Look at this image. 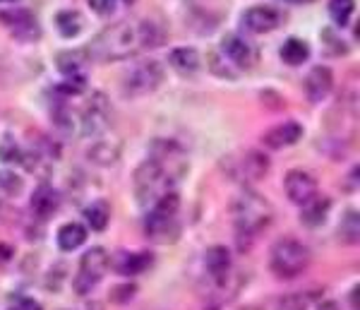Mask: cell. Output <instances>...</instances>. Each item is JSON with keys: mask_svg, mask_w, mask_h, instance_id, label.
<instances>
[{"mask_svg": "<svg viewBox=\"0 0 360 310\" xmlns=\"http://www.w3.org/2000/svg\"><path fill=\"white\" fill-rule=\"evenodd\" d=\"M164 34L154 25L152 20L142 22H118V25L106 27L101 34H96V39L89 44L86 54L98 63L108 61H123L139 54L144 49H154L161 44Z\"/></svg>", "mask_w": 360, "mask_h": 310, "instance_id": "1", "label": "cell"}, {"mask_svg": "<svg viewBox=\"0 0 360 310\" xmlns=\"http://www.w3.org/2000/svg\"><path fill=\"white\" fill-rule=\"evenodd\" d=\"M271 221V204L252 190H243L233 202V224L238 241L245 238V248L255 236Z\"/></svg>", "mask_w": 360, "mask_h": 310, "instance_id": "2", "label": "cell"}, {"mask_svg": "<svg viewBox=\"0 0 360 310\" xmlns=\"http://www.w3.org/2000/svg\"><path fill=\"white\" fill-rule=\"evenodd\" d=\"M178 212H180V195L173 190L164 192L154 204L152 212L147 214L144 231L156 243H168L178 236Z\"/></svg>", "mask_w": 360, "mask_h": 310, "instance_id": "3", "label": "cell"}, {"mask_svg": "<svg viewBox=\"0 0 360 310\" xmlns=\"http://www.w3.org/2000/svg\"><path fill=\"white\" fill-rule=\"evenodd\" d=\"M271 272L281 279H293L303 274L310 265V250L295 238H281L271 248Z\"/></svg>", "mask_w": 360, "mask_h": 310, "instance_id": "4", "label": "cell"}, {"mask_svg": "<svg viewBox=\"0 0 360 310\" xmlns=\"http://www.w3.org/2000/svg\"><path fill=\"white\" fill-rule=\"evenodd\" d=\"M111 125V104H108L106 94L94 92L86 99L82 116H79V128L86 137H101Z\"/></svg>", "mask_w": 360, "mask_h": 310, "instance_id": "5", "label": "cell"}, {"mask_svg": "<svg viewBox=\"0 0 360 310\" xmlns=\"http://www.w3.org/2000/svg\"><path fill=\"white\" fill-rule=\"evenodd\" d=\"M161 82H164V68L156 61H144L125 75L123 92L127 97H144L152 94Z\"/></svg>", "mask_w": 360, "mask_h": 310, "instance_id": "6", "label": "cell"}, {"mask_svg": "<svg viewBox=\"0 0 360 310\" xmlns=\"http://www.w3.org/2000/svg\"><path fill=\"white\" fill-rule=\"evenodd\" d=\"M106 270H108V253L106 250L103 248L86 250V253L82 255V260H79V272H77V277H75V291H77L79 296L89 294V291L103 279Z\"/></svg>", "mask_w": 360, "mask_h": 310, "instance_id": "7", "label": "cell"}, {"mask_svg": "<svg viewBox=\"0 0 360 310\" xmlns=\"http://www.w3.org/2000/svg\"><path fill=\"white\" fill-rule=\"evenodd\" d=\"M266 168H269V159L266 154H259V151H245L238 159L231 163V175L243 183H255V180L264 178Z\"/></svg>", "mask_w": 360, "mask_h": 310, "instance_id": "8", "label": "cell"}, {"mask_svg": "<svg viewBox=\"0 0 360 310\" xmlns=\"http://www.w3.org/2000/svg\"><path fill=\"white\" fill-rule=\"evenodd\" d=\"M0 22L10 27L15 39L20 41H37L41 37V27H39L37 17L29 10H10V13H0Z\"/></svg>", "mask_w": 360, "mask_h": 310, "instance_id": "9", "label": "cell"}, {"mask_svg": "<svg viewBox=\"0 0 360 310\" xmlns=\"http://www.w3.org/2000/svg\"><path fill=\"white\" fill-rule=\"evenodd\" d=\"M283 188H286L288 200L300 204V207L310 202L312 197H317V180L307 171H288L283 178Z\"/></svg>", "mask_w": 360, "mask_h": 310, "instance_id": "10", "label": "cell"}, {"mask_svg": "<svg viewBox=\"0 0 360 310\" xmlns=\"http://www.w3.org/2000/svg\"><path fill=\"white\" fill-rule=\"evenodd\" d=\"M221 54H224V58L236 70L250 68L255 63V49L248 44L245 39L236 37V34H229V37H224V41H221Z\"/></svg>", "mask_w": 360, "mask_h": 310, "instance_id": "11", "label": "cell"}, {"mask_svg": "<svg viewBox=\"0 0 360 310\" xmlns=\"http://www.w3.org/2000/svg\"><path fill=\"white\" fill-rule=\"evenodd\" d=\"M334 89V73L324 66H317L310 70V75L305 78V94L312 104L324 101Z\"/></svg>", "mask_w": 360, "mask_h": 310, "instance_id": "12", "label": "cell"}, {"mask_svg": "<svg viewBox=\"0 0 360 310\" xmlns=\"http://www.w3.org/2000/svg\"><path fill=\"white\" fill-rule=\"evenodd\" d=\"M300 137H303V125L295 120H286V123H281V125H274L271 130H266L262 142H264V147H269V149H283V147L295 144Z\"/></svg>", "mask_w": 360, "mask_h": 310, "instance_id": "13", "label": "cell"}, {"mask_svg": "<svg viewBox=\"0 0 360 310\" xmlns=\"http://www.w3.org/2000/svg\"><path fill=\"white\" fill-rule=\"evenodd\" d=\"M281 22V15L276 13L269 5H257V8H250L245 15H243V25L250 29L252 34H266L271 29L278 27Z\"/></svg>", "mask_w": 360, "mask_h": 310, "instance_id": "14", "label": "cell"}, {"mask_svg": "<svg viewBox=\"0 0 360 310\" xmlns=\"http://www.w3.org/2000/svg\"><path fill=\"white\" fill-rule=\"evenodd\" d=\"M205 267H207V274L214 279V284L224 286L226 279L231 274V253L229 248L224 245H214V248L207 250L205 255Z\"/></svg>", "mask_w": 360, "mask_h": 310, "instance_id": "15", "label": "cell"}, {"mask_svg": "<svg viewBox=\"0 0 360 310\" xmlns=\"http://www.w3.org/2000/svg\"><path fill=\"white\" fill-rule=\"evenodd\" d=\"M108 265H113V270L118 274H123V277H132V274H139V272L149 270V265H152V255L120 250V253L113 255V260L108 257Z\"/></svg>", "mask_w": 360, "mask_h": 310, "instance_id": "16", "label": "cell"}, {"mask_svg": "<svg viewBox=\"0 0 360 310\" xmlns=\"http://www.w3.org/2000/svg\"><path fill=\"white\" fill-rule=\"evenodd\" d=\"M58 207H60V192H58L53 185H39L32 195V212L39 219H51Z\"/></svg>", "mask_w": 360, "mask_h": 310, "instance_id": "17", "label": "cell"}, {"mask_svg": "<svg viewBox=\"0 0 360 310\" xmlns=\"http://www.w3.org/2000/svg\"><path fill=\"white\" fill-rule=\"evenodd\" d=\"M168 63H171V68L176 70L180 75H195L197 70H200V54H197L195 49H188V46H180V49H173L171 56H168Z\"/></svg>", "mask_w": 360, "mask_h": 310, "instance_id": "18", "label": "cell"}, {"mask_svg": "<svg viewBox=\"0 0 360 310\" xmlns=\"http://www.w3.org/2000/svg\"><path fill=\"white\" fill-rule=\"evenodd\" d=\"M118 156H120V144L111 142V140L96 137V144L89 149V161L98 163V166H111V163L118 161Z\"/></svg>", "mask_w": 360, "mask_h": 310, "instance_id": "19", "label": "cell"}, {"mask_svg": "<svg viewBox=\"0 0 360 310\" xmlns=\"http://www.w3.org/2000/svg\"><path fill=\"white\" fill-rule=\"evenodd\" d=\"M56 66H58V70H60L63 75H65V78L84 75V68H86L84 51H63V54H58Z\"/></svg>", "mask_w": 360, "mask_h": 310, "instance_id": "20", "label": "cell"}, {"mask_svg": "<svg viewBox=\"0 0 360 310\" xmlns=\"http://www.w3.org/2000/svg\"><path fill=\"white\" fill-rule=\"evenodd\" d=\"M86 241V229L82 224H65L58 231V248L60 250H77Z\"/></svg>", "mask_w": 360, "mask_h": 310, "instance_id": "21", "label": "cell"}, {"mask_svg": "<svg viewBox=\"0 0 360 310\" xmlns=\"http://www.w3.org/2000/svg\"><path fill=\"white\" fill-rule=\"evenodd\" d=\"M329 212V200L327 197H312L310 202L303 204V212H300V219L307 226H319L324 219H327Z\"/></svg>", "mask_w": 360, "mask_h": 310, "instance_id": "22", "label": "cell"}, {"mask_svg": "<svg viewBox=\"0 0 360 310\" xmlns=\"http://www.w3.org/2000/svg\"><path fill=\"white\" fill-rule=\"evenodd\" d=\"M281 58L288 66H303L307 58H310V46H307L303 39L291 37L281 46Z\"/></svg>", "mask_w": 360, "mask_h": 310, "instance_id": "23", "label": "cell"}, {"mask_svg": "<svg viewBox=\"0 0 360 310\" xmlns=\"http://www.w3.org/2000/svg\"><path fill=\"white\" fill-rule=\"evenodd\" d=\"M82 15L75 13V10H63V13H58L56 17V27L58 32L63 34V37H77L79 32H82Z\"/></svg>", "mask_w": 360, "mask_h": 310, "instance_id": "24", "label": "cell"}, {"mask_svg": "<svg viewBox=\"0 0 360 310\" xmlns=\"http://www.w3.org/2000/svg\"><path fill=\"white\" fill-rule=\"evenodd\" d=\"M86 224L91 226V231H103L108 226V219H111V209H108L106 202H91L89 207L84 209Z\"/></svg>", "mask_w": 360, "mask_h": 310, "instance_id": "25", "label": "cell"}, {"mask_svg": "<svg viewBox=\"0 0 360 310\" xmlns=\"http://www.w3.org/2000/svg\"><path fill=\"white\" fill-rule=\"evenodd\" d=\"M353 13H356V3L353 0H332L329 3V15L339 27H346L351 22Z\"/></svg>", "mask_w": 360, "mask_h": 310, "instance_id": "26", "label": "cell"}, {"mask_svg": "<svg viewBox=\"0 0 360 310\" xmlns=\"http://www.w3.org/2000/svg\"><path fill=\"white\" fill-rule=\"evenodd\" d=\"M339 231H341V238L346 243H356L360 238V219H358V212L356 209H348L346 216L341 219L339 224Z\"/></svg>", "mask_w": 360, "mask_h": 310, "instance_id": "27", "label": "cell"}, {"mask_svg": "<svg viewBox=\"0 0 360 310\" xmlns=\"http://www.w3.org/2000/svg\"><path fill=\"white\" fill-rule=\"evenodd\" d=\"M20 156H22V151H20V147H17L13 135H5L3 140H0V161L13 163V161H20Z\"/></svg>", "mask_w": 360, "mask_h": 310, "instance_id": "28", "label": "cell"}, {"mask_svg": "<svg viewBox=\"0 0 360 310\" xmlns=\"http://www.w3.org/2000/svg\"><path fill=\"white\" fill-rule=\"evenodd\" d=\"M22 188H25V183H22V178L13 171H0V190L8 192V195H20Z\"/></svg>", "mask_w": 360, "mask_h": 310, "instance_id": "29", "label": "cell"}, {"mask_svg": "<svg viewBox=\"0 0 360 310\" xmlns=\"http://www.w3.org/2000/svg\"><path fill=\"white\" fill-rule=\"evenodd\" d=\"M209 66H212L214 73L219 75V78H226V80H236V75H238V70L231 66L226 58H219L217 54H212L209 56Z\"/></svg>", "mask_w": 360, "mask_h": 310, "instance_id": "30", "label": "cell"}, {"mask_svg": "<svg viewBox=\"0 0 360 310\" xmlns=\"http://www.w3.org/2000/svg\"><path fill=\"white\" fill-rule=\"evenodd\" d=\"M310 308V296L307 294H293L278 301V310H307Z\"/></svg>", "mask_w": 360, "mask_h": 310, "instance_id": "31", "label": "cell"}, {"mask_svg": "<svg viewBox=\"0 0 360 310\" xmlns=\"http://www.w3.org/2000/svg\"><path fill=\"white\" fill-rule=\"evenodd\" d=\"M86 3H89V8L94 10L96 15H111L118 0H86Z\"/></svg>", "mask_w": 360, "mask_h": 310, "instance_id": "32", "label": "cell"}, {"mask_svg": "<svg viewBox=\"0 0 360 310\" xmlns=\"http://www.w3.org/2000/svg\"><path fill=\"white\" fill-rule=\"evenodd\" d=\"M20 310H41L37 301H29V298H22L20 301Z\"/></svg>", "mask_w": 360, "mask_h": 310, "instance_id": "33", "label": "cell"}, {"mask_svg": "<svg viewBox=\"0 0 360 310\" xmlns=\"http://www.w3.org/2000/svg\"><path fill=\"white\" fill-rule=\"evenodd\" d=\"M317 310H339V306H336V303L329 301V303H319Z\"/></svg>", "mask_w": 360, "mask_h": 310, "instance_id": "34", "label": "cell"}, {"mask_svg": "<svg viewBox=\"0 0 360 310\" xmlns=\"http://www.w3.org/2000/svg\"><path fill=\"white\" fill-rule=\"evenodd\" d=\"M84 310H101V306H98V303H91V306H86Z\"/></svg>", "mask_w": 360, "mask_h": 310, "instance_id": "35", "label": "cell"}, {"mask_svg": "<svg viewBox=\"0 0 360 310\" xmlns=\"http://www.w3.org/2000/svg\"><path fill=\"white\" fill-rule=\"evenodd\" d=\"M288 3H310V0H288Z\"/></svg>", "mask_w": 360, "mask_h": 310, "instance_id": "36", "label": "cell"}, {"mask_svg": "<svg viewBox=\"0 0 360 310\" xmlns=\"http://www.w3.org/2000/svg\"><path fill=\"white\" fill-rule=\"evenodd\" d=\"M0 3H15V0H0Z\"/></svg>", "mask_w": 360, "mask_h": 310, "instance_id": "37", "label": "cell"}, {"mask_svg": "<svg viewBox=\"0 0 360 310\" xmlns=\"http://www.w3.org/2000/svg\"><path fill=\"white\" fill-rule=\"evenodd\" d=\"M123 3H135V0H123Z\"/></svg>", "mask_w": 360, "mask_h": 310, "instance_id": "38", "label": "cell"}]
</instances>
